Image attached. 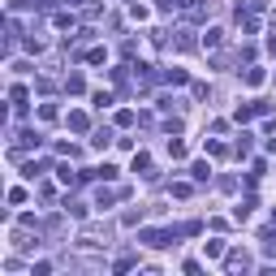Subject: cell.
Masks as SVG:
<instances>
[{"label": "cell", "mask_w": 276, "mask_h": 276, "mask_svg": "<svg viewBox=\"0 0 276 276\" xmlns=\"http://www.w3.org/2000/svg\"><path fill=\"white\" fill-rule=\"evenodd\" d=\"M203 250H207V259H220L224 255V242H203Z\"/></svg>", "instance_id": "6da1fadb"}, {"label": "cell", "mask_w": 276, "mask_h": 276, "mask_svg": "<svg viewBox=\"0 0 276 276\" xmlns=\"http://www.w3.org/2000/svg\"><path fill=\"white\" fill-rule=\"evenodd\" d=\"M229 267H233V272H237V267H250V259H246L242 250H233V255H229Z\"/></svg>", "instance_id": "7a4b0ae2"}, {"label": "cell", "mask_w": 276, "mask_h": 276, "mask_svg": "<svg viewBox=\"0 0 276 276\" xmlns=\"http://www.w3.org/2000/svg\"><path fill=\"white\" fill-rule=\"evenodd\" d=\"M74 5H78V0H74Z\"/></svg>", "instance_id": "3957f363"}]
</instances>
